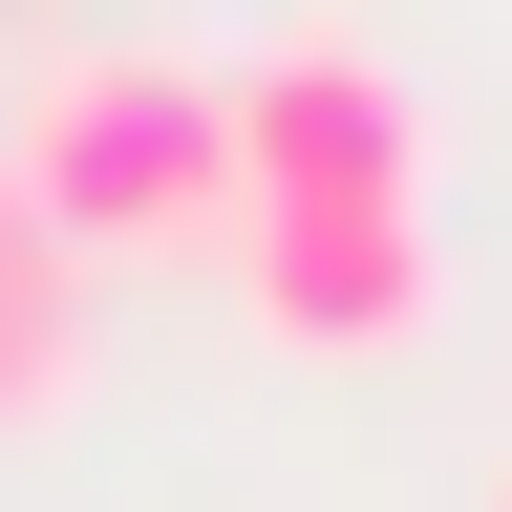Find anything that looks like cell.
<instances>
[{
    "instance_id": "7a4b0ae2",
    "label": "cell",
    "mask_w": 512,
    "mask_h": 512,
    "mask_svg": "<svg viewBox=\"0 0 512 512\" xmlns=\"http://www.w3.org/2000/svg\"><path fill=\"white\" fill-rule=\"evenodd\" d=\"M235 150H256V214H427V107L342 22H299V43L235 64Z\"/></svg>"
},
{
    "instance_id": "277c9868",
    "label": "cell",
    "mask_w": 512,
    "mask_h": 512,
    "mask_svg": "<svg viewBox=\"0 0 512 512\" xmlns=\"http://www.w3.org/2000/svg\"><path fill=\"white\" fill-rule=\"evenodd\" d=\"M64 384H86V256H64V214L0 150V427H43Z\"/></svg>"
},
{
    "instance_id": "3957f363",
    "label": "cell",
    "mask_w": 512,
    "mask_h": 512,
    "mask_svg": "<svg viewBox=\"0 0 512 512\" xmlns=\"http://www.w3.org/2000/svg\"><path fill=\"white\" fill-rule=\"evenodd\" d=\"M235 278H256V342L406 363L427 299H448V256H427V214H235Z\"/></svg>"
},
{
    "instance_id": "6da1fadb",
    "label": "cell",
    "mask_w": 512,
    "mask_h": 512,
    "mask_svg": "<svg viewBox=\"0 0 512 512\" xmlns=\"http://www.w3.org/2000/svg\"><path fill=\"white\" fill-rule=\"evenodd\" d=\"M22 192L64 214V256H192L256 214V150H235V86L171 43H86L64 86L22 107Z\"/></svg>"
},
{
    "instance_id": "5b68a950",
    "label": "cell",
    "mask_w": 512,
    "mask_h": 512,
    "mask_svg": "<svg viewBox=\"0 0 512 512\" xmlns=\"http://www.w3.org/2000/svg\"><path fill=\"white\" fill-rule=\"evenodd\" d=\"M491 512H512V470H491Z\"/></svg>"
}]
</instances>
